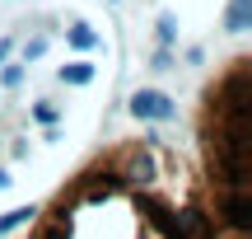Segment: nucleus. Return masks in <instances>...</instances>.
Here are the masks:
<instances>
[{
	"label": "nucleus",
	"instance_id": "nucleus-1",
	"mask_svg": "<svg viewBox=\"0 0 252 239\" xmlns=\"http://www.w3.org/2000/svg\"><path fill=\"white\" fill-rule=\"evenodd\" d=\"M131 113L140 122H173L178 118V103H173L163 89H135L131 94Z\"/></svg>",
	"mask_w": 252,
	"mask_h": 239
},
{
	"label": "nucleus",
	"instance_id": "nucleus-2",
	"mask_svg": "<svg viewBox=\"0 0 252 239\" xmlns=\"http://www.w3.org/2000/svg\"><path fill=\"white\" fill-rule=\"evenodd\" d=\"M56 80H61V84H75V89H84V84L94 80V61H70V66H61V71H56Z\"/></svg>",
	"mask_w": 252,
	"mask_h": 239
},
{
	"label": "nucleus",
	"instance_id": "nucleus-3",
	"mask_svg": "<svg viewBox=\"0 0 252 239\" xmlns=\"http://www.w3.org/2000/svg\"><path fill=\"white\" fill-rule=\"evenodd\" d=\"M65 42H70L75 52H94V47H98V33H94L89 24H70L65 28Z\"/></svg>",
	"mask_w": 252,
	"mask_h": 239
},
{
	"label": "nucleus",
	"instance_id": "nucleus-4",
	"mask_svg": "<svg viewBox=\"0 0 252 239\" xmlns=\"http://www.w3.org/2000/svg\"><path fill=\"white\" fill-rule=\"evenodd\" d=\"M248 19H252V0H234V5H229V14H224V28H229V33H243Z\"/></svg>",
	"mask_w": 252,
	"mask_h": 239
},
{
	"label": "nucleus",
	"instance_id": "nucleus-5",
	"mask_svg": "<svg viewBox=\"0 0 252 239\" xmlns=\"http://www.w3.org/2000/svg\"><path fill=\"white\" fill-rule=\"evenodd\" d=\"M28 216H37L33 206H14V211H5V216H0V235H9V230H19V225H28Z\"/></svg>",
	"mask_w": 252,
	"mask_h": 239
},
{
	"label": "nucleus",
	"instance_id": "nucleus-6",
	"mask_svg": "<svg viewBox=\"0 0 252 239\" xmlns=\"http://www.w3.org/2000/svg\"><path fill=\"white\" fill-rule=\"evenodd\" d=\"M0 84L5 89H19L24 84V66H0Z\"/></svg>",
	"mask_w": 252,
	"mask_h": 239
},
{
	"label": "nucleus",
	"instance_id": "nucleus-7",
	"mask_svg": "<svg viewBox=\"0 0 252 239\" xmlns=\"http://www.w3.org/2000/svg\"><path fill=\"white\" fill-rule=\"evenodd\" d=\"M173 38H178V24H173V14H159V42L168 47Z\"/></svg>",
	"mask_w": 252,
	"mask_h": 239
},
{
	"label": "nucleus",
	"instance_id": "nucleus-8",
	"mask_svg": "<svg viewBox=\"0 0 252 239\" xmlns=\"http://www.w3.org/2000/svg\"><path fill=\"white\" fill-rule=\"evenodd\" d=\"M33 118H37V122H47V127H52V122L61 118V108H56V103H37V108H33Z\"/></svg>",
	"mask_w": 252,
	"mask_h": 239
},
{
	"label": "nucleus",
	"instance_id": "nucleus-9",
	"mask_svg": "<svg viewBox=\"0 0 252 239\" xmlns=\"http://www.w3.org/2000/svg\"><path fill=\"white\" fill-rule=\"evenodd\" d=\"M42 52H47V38H33V42L24 47V61H37V56H42Z\"/></svg>",
	"mask_w": 252,
	"mask_h": 239
},
{
	"label": "nucleus",
	"instance_id": "nucleus-10",
	"mask_svg": "<svg viewBox=\"0 0 252 239\" xmlns=\"http://www.w3.org/2000/svg\"><path fill=\"white\" fill-rule=\"evenodd\" d=\"M168 66H173V52H168V47H159V52H154V71H168Z\"/></svg>",
	"mask_w": 252,
	"mask_h": 239
},
{
	"label": "nucleus",
	"instance_id": "nucleus-11",
	"mask_svg": "<svg viewBox=\"0 0 252 239\" xmlns=\"http://www.w3.org/2000/svg\"><path fill=\"white\" fill-rule=\"evenodd\" d=\"M14 52V38H0V66H5V56Z\"/></svg>",
	"mask_w": 252,
	"mask_h": 239
},
{
	"label": "nucleus",
	"instance_id": "nucleus-12",
	"mask_svg": "<svg viewBox=\"0 0 252 239\" xmlns=\"http://www.w3.org/2000/svg\"><path fill=\"white\" fill-rule=\"evenodd\" d=\"M0 188H9V174H5V169H0Z\"/></svg>",
	"mask_w": 252,
	"mask_h": 239
}]
</instances>
